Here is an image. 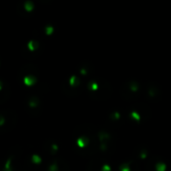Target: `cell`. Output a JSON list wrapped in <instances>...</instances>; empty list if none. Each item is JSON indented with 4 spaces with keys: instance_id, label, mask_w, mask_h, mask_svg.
I'll list each match as a JSON object with an SVG mask.
<instances>
[{
    "instance_id": "cell-1",
    "label": "cell",
    "mask_w": 171,
    "mask_h": 171,
    "mask_svg": "<svg viewBox=\"0 0 171 171\" xmlns=\"http://www.w3.org/2000/svg\"><path fill=\"white\" fill-rule=\"evenodd\" d=\"M23 83H24L26 86L31 87V86H34V85L37 83V77L35 75H25L24 78H23Z\"/></svg>"
},
{
    "instance_id": "cell-2",
    "label": "cell",
    "mask_w": 171,
    "mask_h": 171,
    "mask_svg": "<svg viewBox=\"0 0 171 171\" xmlns=\"http://www.w3.org/2000/svg\"><path fill=\"white\" fill-rule=\"evenodd\" d=\"M39 38V37H38ZM38 38H35V39H31L28 41L27 43V48L28 50L31 51V52H34V51L37 50L39 48V41H38Z\"/></svg>"
},
{
    "instance_id": "cell-3",
    "label": "cell",
    "mask_w": 171,
    "mask_h": 171,
    "mask_svg": "<svg viewBox=\"0 0 171 171\" xmlns=\"http://www.w3.org/2000/svg\"><path fill=\"white\" fill-rule=\"evenodd\" d=\"M35 8V2L34 0H26L24 2V9L27 12H32Z\"/></svg>"
},
{
    "instance_id": "cell-4",
    "label": "cell",
    "mask_w": 171,
    "mask_h": 171,
    "mask_svg": "<svg viewBox=\"0 0 171 171\" xmlns=\"http://www.w3.org/2000/svg\"><path fill=\"white\" fill-rule=\"evenodd\" d=\"M42 156H40L39 154H33L32 157H31V161H32L33 164H40L42 162Z\"/></svg>"
},
{
    "instance_id": "cell-5",
    "label": "cell",
    "mask_w": 171,
    "mask_h": 171,
    "mask_svg": "<svg viewBox=\"0 0 171 171\" xmlns=\"http://www.w3.org/2000/svg\"><path fill=\"white\" fill-rule=\"evenodd\" d=\"M2 89H3V81L0 79V91H1Z\"/></svg>"
}]
</instances>
